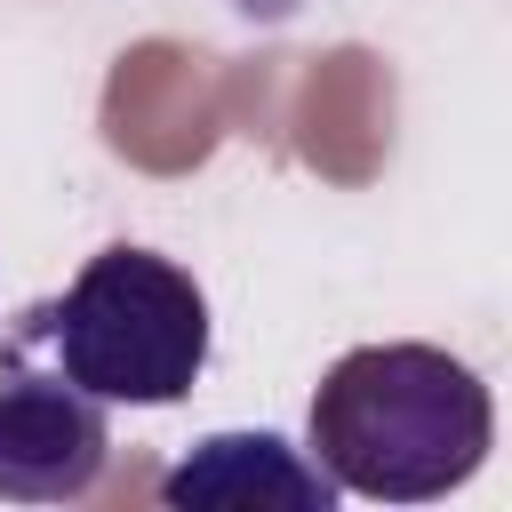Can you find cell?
Segmentation results:
<instances>
[{
  "label": "cell",
  "instance_id": "2",
  "mask_svg": "<svg viewBox=\"0 0 512 512\" xmlns=\"http://www.w3.org/2000/svg\"><path fill=\"white\" fill-rule=\"evenodd\" d=\"M16 336L48 344V368L104 408H168L208 368V296L176 256L112 240L56 304H32Z\"/></svg>",
  "mask_w": 512,
  "mask_h": 512
},
{
  "label": "cell",
  "instance_id": "3",
  "mask_svg": "<svg viewBox=\"0 0 512 512\" xmlns=\"http://www.w3.org/2000/svg\"><path fill=\"white\" fill-rule=\"evenodd\" d=\"M112 464L104 400L64 368H32L24 352L0 376V496L8 504H80Z\"/></svg>",
  "mask_w": 512,
  "mask_h": 512
},
{
  "label": "cell",
  "instance_id": "4",
  "mask_svg": "<svg viewBox=\"0 0 512 512\" xmlns=\"http://www.w3.org/2000/svg\"><path fill=\"white\" fill-rule=\"evenodd\" d=\"M160 504H176V512H192V504H216V512H248V504L328 512L336 480L304 448H288L280 432H208L160 472Z\"/></svg>",
  "mask_w": 512,
  "mask_h": 512
},
{
  "label": "cell",
  "instance_id": "1",
  "mask_svg": "<svg viewBox=\"0 0 512 512\" xmlns=\"http://www.w3.org/2000/svg\"><path fill=\"white\" fill-rule=\"evenodd\" d=\"M496 448V408L472 360L440 344H360L328 360L304 416V456L368 504H432Z\"/></svg>",
  "mask_w": 512,
  "mask_h": 512
}]
</instances>
